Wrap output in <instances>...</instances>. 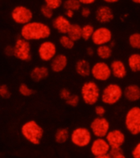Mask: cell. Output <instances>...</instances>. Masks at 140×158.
Returning a JSON list of instances; mask_svg holds the SVG:
<instances>
[{"label": "cell", "mask_w": 140, "mask_h": 158, "mask_svg": "<svg viewBox=\"0 0 140 158\" xmlns=\"http://www.w3.org/2000/svg\"><path fill=\"white\" fill-rule=\"evenodd\" d=\"M79 1L81 4L84 5V6H89V5L93 4L96 2V0H79Z\"/></svg>", "instance_id": "obj_41"}, {"label": "cell", "mask_w": 140, "mask_h": 158, "mask_svg": "<svg viewBox=\"0 0 140 158\" xmlns=\"http://www.w3.org/2000/svg\"><path fill=\"white\" fill-rule=\"evenodd\" d=\"M92 66L90 63L85 59H80L76 61V72L81 77H89L91 75Z\"/></svg>", "instance_id": "obj_19"}, {"label": "cell", "mask_w": 140, "mask_h": 158, "mask_svg": "<svg viewBox=\"0 0 140 158\" xmlns=\"http://www.w3.org/2000/svg\"><path fill=\"white\" fill-rule=\"evenodd\" d=\"M92 42L96 46L108 44L112 41V33L111 30L105 26H101L95 29L94 33L92 36Z\"/></svg>", "instance_id": "obj_12"}, {"label": "cell", "mask_w": 140, "mask_h": 158, "mask_svg": "<svg viewBox=\"0 0 140 158\" xmlns=\"http://www.w3.org/2000/svg\"><path fill=\"white\" fill-rule=\"evenodd\" d=\"M71 138V134L69 130L66 128H60L56 131L54 135V139L56 143L59 144H63L67 143V140Z\"/></svg>", "instance_id": "obj_24"}, {"label": "cell", "mask_w": 140, "mask_h": 158, "mask_svg": "<svg viewBox=\"0 0 140 158\" xmlns=\"http://www.w3.org/2000/svg\"><path fill=\"white\" fill-rule=\"evenodd\" d=\"M129 44L132 48L140 49V33L131 34L129 37Z\"/></svg>", "instance_id": "obj_29"}, {"label": "cell", "mask_w": 140, "mask_h": 158, "mask_svg": "<svg viewBox=\"0 0 140 158\" xmlns=\"http://www.w3.org/2000/svg\"><path fill=\"white\" fill-rule=\"evenodd\" d=\"M124 95L122 88L116 83H112L105 86L101 92V101L108 106H113L118 103Z\"/></svg>", "instance_id": "obj_4"}, {"label": "cell", "mask_w": 140, "mask_h": 158, "mask_svg": "<svg viewBox=\"0 0 140 158\" xmlns=\"http://www.w3.org/2000/svg\"><path fill=\"white\" fill-rule=\"evenodd\" d=\"M96 53L102 61H106L110 59V57H112V48L108 44L98 46L96 49Z\"/></svg>", "instance_id": "obj_23"}, {"label": "cell", "mask_w": 140, "mask_h": 158, "mask_svg": "<svg viewBox=\"0 0 140 158\" xmlns=\"http://www.w3.org/2000/svg\"><path fill=\"white\" fill-rule=\"evenodd\" d=\"M111 147L105 138H96L92 141L90 145V152L94 156L109 154Z\"/></svg>", "instance_id": "obj_13"}, {"label": "cell", "mask_w": 140, "mask_h": 158, "mask_svg": "<svg viewBox=\"0 0 140 158\" xmlns=\"http://www.w3.org/2000/svg\"><path fill=\"white\" fill-rule=\"evenodd\" d=\"M121 152H122L121 148H111V151H110L109 154L111 155L112 157H113V156H117V155H118Z\"/></svg>", "instance_id": "obj_40"}, {"label": "cell", "mask_w": 140, "mask_h": 158, "mask_svg": "<svg viewBox=\"0 0 140 158\" xmlns=\"http://www.w3.org/2000/svg\"><path fill=\"white\" fill-rule=\"evenodd\" d=\"M80 14L84 18H88V17H90L91 15L90 8L87 7V6H84L80 9Z\"/></svg>", "instance_id": "obj_39"}, {"label": "cell", "mask_w": 140, "mask_h": 158, "mask_svg": "<svg viewBox=\"0 0 140 158\" xmlns=\"http://www.w3.org/2000/svg\"><path fill=\"white\" fill-rule=\"evenodd\" d=\"M19 93L24 97H30L34 94V90L29 87L26 84H22L19 86Z\"/></svg>", "instance_id": "obj_31"}, {"label": "cell", "mask_w": 140, "mask_h": 158, "mask_svg": "<svg viewBox=\"0 0 140 158\" xmlns=\"http://www.w3.org/2000/svg\"><path fill=\"white\" fill-rule=\"evenodd\" d=\"M112 158H126V156H125V154L123 152H121V153H119L118 155L113 156Z\"/></svg>", "instance_id": "obj_46"}, {"label": "cell", "mask_w": 140, "mask_h": 158, "mask_svg": "<svg viewBox=\"0 0 140 158\" xmlns=\"http://www.w3.org/2000/svg\"><path fill=\"white\" fill-rule=\"evenodd\" d=\"M67 35L75 42L79 41L82 39V26L78 24H72Z\"/></svg>", "instance_id": "obj_25"}, {"label": "cell", "mask_w": 140, "mask_h": 158, "mask_svg": "<svg viewBox=\"0 0 140 158\" xmlns=\"http://www.w3.org/2000/svg\"><path fill=\"white\" fill-rule=\"evenodd\" d=\"M65 16L70 19V18H72V17L75 16V12L74 11H71V10H66V12H65Z\"/></svg>", "instance_id": "obj_43"}, {"label": "cell", "mask_w": 140, "mask_h": 158, "mask_svg": "<svg viewBox=\"0 0 140 158\" xmlns=\"http://www.w3.org/2000/svg\"><path fill=\"white\" fill-rule=\"evenodd\" d=\"M39 57L43 61H52L57 56V46L50 40H44L41 43L38 48Z\"/></svg>", "instance_id": "obj_11"}, {"label": "cell", "mask_w": 140, "mask_h": 158, "mask_svg": "<svg viewBox=\"0 0 140 158\" xmlns=\"http://www.w3.org/2000/svg\"><path fill=\"white\" fill-rule=\"evenodd\" d=\"M131 155L133 158H140V142L134 147L133 150L131 152Z\"/></svg>", "instance_id": "obj_37"}, {"label": "cell", "mask_w": 140, "mask_h": 158, "mask_svg": "<svg viewBox=\"0 0 140 158\" xmlns=\"http://www.w3.org/2000/svg\"><path fill=\"white\" fill-rule=\"evenodd\" d=\"M92 132L90 129L77 127L71 133V143L78 148H85L92 143Z\"/></svg>", "instance_id": "obj_6"}, {"label": "cell", "mask_w": 140, "mask_h": 158, "mask_svg": "<svg viewBox=\"0 0 140 158\" xmlns=\"http://www.w3.org/2000/svg\"><path fill=\"white\" fill-rule=\"evenodd\" d=\"M91 76L97 81L105 82L112 77V69L109 64L105 61H97L92 66Z\"/></svg>", "instance_id": "obj_7"}, {"label": "cell", "mask_w": 140, "mask_h": 158, "mask_svg": "<svg viewBox=\"0 0 140 158\" xmlns=\"http://www.w3.org/2000/svg\"><path fill=\"white\" fill-rule=\"evenodd\" d=\"M44 4L47 5V7L52 8V10L58 9L63 5V0H43Z\"/></svg>", "instance_id": "obj_30"}, {"label": "cell", "mask_w": 140, "mask_h": 158, "mask_svg": "<svg viewBox=\"0 0 140 158\" xmlns=\"http://www.w3.org/2000/svg\"><path fill=\"white\" fill-rule=\"evenodd\" d=\"M66 103L70 106L75 107V106H78L80 103V97L77 94H72L69 98L66 101Z\"/></svg>", "instance_id": "obj_33"}, {"label": "cell", "mask_w": 140, "mask_h": 158, "mask_svg": "<svg viewBox=\"0 0 140 158\" xmlns=\"http://www.w3.org/2000/svg\"><path fill=\"white\" fill-rule=\"evenodd\" d=\"M71 93L68 89H66V88H63L61 89L59 93V96L60 98L62 99V100H64V101H67V99L69 98L71 96Z\"/></svg>", "instance_id": "obj_36"}, {"label": "cell", "mask_w": 140, "mask_h": 158, "mask_svg": "<svg viewBox=\"0 0 140 158\" xmlns=\"http://www.w3.org/2000/svg\"><path fill=\"white\" fill-rule=\"evenodd\" d=\"M94 158H112V157L111 156L110 154H105V155H101V156H94Z\"/></svg>", "instance_id": "obj_44"}, {"label": "cell", "mask_w": 140, "mask_h": 158, "mask_svg": "<svg viewBox=\"0 0 140 158\" xmlns=\"http://www.w3.org/2000/svg\"><path fill=\"white\" fill-rule=\"evenodd\" d=\"M90 130L96 138H106L110 131V123L105 117H96L90 123Z\"/></svg>", "instance_id": "obj_10"}, {"label": "cell", "mask_w": 140, "mask_h": 158, "mask_svg": "<svg viewBox=\"0 0 140 158\" xmlns=\"http://www.w3.org/2000/svg\"><path fill=\"white\" fill-rule=\"evenodd\" d=\"M22 136L33 145L40 144L43 137V130L35 120H28L24 123L21 129Z\"/></svg>", "instance_id": "obj_2"}, {"label": "cell", "mask_w": 140, "mask_h": 158, "mask_svg": "<svg viewBox=\"0 0 140 158\" xmlns=\"http://www.w3.org/2000/svg\"><path fill=\"white\" fill-rule=\"evenodd\" d=\"M11 17L15 23L22 26L30 23L33 19V12L26 6L19 5L15 7L11 12Z\"/></svg>", "instance_id": "obj_9"}, {"label": "cell", "mask_w": 140, "mask_h": 158, "mask_svg": "<svg viewBox=\"0 0 140 158\" xmlns=\"http://www.w3.org/2000/svg\"><path fill=\"white\" fill-rule=\"evenodd\" d=\"M94 31V27L91 24H86L82 26V39L86 41L91 40Z\"/></svg>", "instance_id": "obj_28"}, {"label": "cell", "mask_w": 140, "mask_h": 158, "mask_svg": "<svg viewBox=\"0 0 140 158\" xmlns=\"http://www.w3.org/2000/svg\"><path fill=\"white\" fill-rule=\"evenodd\" d=\"M68 64V58L65 54L60 53L50 61V68L54 73H61L67 68Z\"/></svg>", "instance_id": "obj_17"}, {"label": "cell", "mask_w": 140, "mask_h": 158, "mask_svg": "<svg viewBox=\"0 0 140 158\" xmlns=\"http://www.w3.org/2000/svg\"><path fill=\"white\" fill-rule=\"evenodd\" d=\"M102 1H104V2H107V3L112 4V3H116V2H119L120 0H102Z\"/></svg>", "instance_id": "obj_45"}, {"label": "cell", "mask_w": 140, "mask_h": 158, "mask_svg": "<svg viewBox=\"0 0 140 158\" xmlns=\"http://www.w3.org/2000/svg\"><path fill=\"white\" fill-rule=\"evenodd\" d=\"M0 96L4 99H7L11 97V92L7 85L3 84L0 86Z\"/></svg>", "instance_id": "obj_34"}, {"label": "cell", "mask_w": 140, "mask_h": 158, "mask_svg": "<svg viewBox=\"0 0 140 158\" xmlns=\"http://www.w3.org/2000/svg\"><path fill=\"white\" fill-rule=\"evenodd\" d=\"M51 28L40 21H31L21 29V36L27 41H40L51 35Z\"/></svg>", "instance_id": "obj_1"}, {"label": "cell", "mask_w": 140, "mask_h": 158, "mask_svg": "<svg viewBox=\"0 0 140 158\" xmlns=\"http://www.w3.org/2000/svg\"><path fill=\"white\" fill-rule=\"evenodd\" d=\"M125 125L128 132L132 135H140V107H131L126 115Z\"/></svg>", "instance_id": "obj_5"}, {"label": "cell", "mask_w": 140, "mask_h": 158, "mask_svg": "<svg viewBox=\"0 0 140 158\" xmlns=\"http://www.w3.org/2000/svg\"><path fill=\"white\" fill-rule=\"evenodd\" d=\"M101 90L97 83L92 80L86 81L81 87V98L86 105L93 106L101 99Z\"/></svg>", "instance_id": "obj_3"}, {"label": "cell", "mask_w": 140, "mask_h": 158, "mask_svg": "<svg viewBox=\"0 0 140 158\" xmlns=\"http://www.w3.org/2000/svg\"><path fill=\"white\" fill-rule=\"evenodd\" d=\"M95 18L101 24L109 23L114 19V13L109 6H101L96 10Z\"/></svg>", "instance_id": "obj_16"}, {"label": "cell", "mask_w": 140, "mask_h": 158, "mask_svg": "<svg viewBox=\"0 0 140 158\" xmlns=\"http://www.w3.org/2000/svg\"><path fill=\"white\" fill-rule=\"evenodd\" d=\"M4 54L7 57H12L14 56V47L12 45H7L4 48Z\"/></svg>", "instance_id": "obj_38"}, {"label": "cell", "mask_w": 140, "mask_h": 158, "mask_svg": "<svg viewBox=\"0 0 140 158\" xmlns=\"http://www.w3.org/2000/svg\"><path fill=\"white\" fill-rule=\"evenodd\" d=\"M131 1L136 3V4H140V0H131Z\"/></svg>", "instance_id": "obj_47"}, {"label": "cell", "mask_w": 140, "mask_h": 158, "mask_svg": "<svg viewBox=\"0 0 140 158\" xmlns=\"http://www.w3.org/2000/svg\"><path fill=\"white\" fill-rule=\"evenodd\" d=\"M105 139H107L111 148H121L126 142V135L121 130H110Z\"/></svg>", "instance_id": "obj_14"}, {"label": "cell", "mask_w": 140, "mask_h": 158, "mask_svg": "<svg viewBox=\"0 0 140 158\" xmlns=\"http://www.w3.org/2000/svg\"><path fill=\"white\" fill-rule=\"evenodd\" d=\"M95 52H96V50H95L93 47H88L86 48V52H87V54H88V56H89V57L94 55Z\"/></svg>", "instance_id": "obj_42"}, {"label": "cell", "mask_w": 140, "mask_h": 158, "mask_svg": "<svg viewBox=\"0 0 140 158\" xmlns=\"http://www.w3.org/2000/svg\"><path fill=\"white\" fill-rule=\"evenodd\" d=\"M128 67L132 72H140V54L133 53L128 57Z\"/></svg>", "instance_id": "obj_22"}, {"label": "cell", "mask_w": 140, "mask_h": 158, "mask_svg": "<svg viewBox=\"0 0 140 158\" xmlns=\"http://www.w3.org/2000/svg\"><path fill=\"white\" fill-rule=\"evenodd\" d=\"M124 96L128 101L137 102L140 99V87L137 85H130L124 90Z\"/></svg>", "instance_id": "obj_21"}, {"label": "cell", "mask_w": 140, "mask_h": 158, "mask_svg": "<svg viewBox=\"0 0 140 158\" xmlns=\"http://www.w3.org/2000/svg\"><path fill=\"white\" fill-rule=\"evenodd\" d=\"M48 75H49V70L47 66H35L31 71V80L35 82H39L41 80H44L48 76Z\"/></svg>", "instance_id": "obj_20"}, {"label": "cell", "mask_w": 140, "mask_h": 158, "mask_svg": "<svg viewBox=\"0 0 140 158\" xmlns=\"http://www.w3.org/2000/svg\"><path fill=\"white\" fill-rule=\"evenodd\" d=\"M40 12L42 16L46 19H51L53 17V10L47 7V5L43 4L40 7Z\"/></svg>", "instance_id": "obj_32"}, {"label": "cell", "mask_w": 140, "mask_h": 158, "mask_svg": "<svg viewBox=\"0 0 140 158\" xmlns=\"http://www.w3.org/2000/svg\"><path fill=\"white\" fill-rule=\"evenodd\" d=\"M59 44L65 49H72L75 47V41L67 35H62L59 38Z\"/></svg>", "instance_id": "obj_27"}, {"label": "cell", "mask_w": 140, "mask_h": 158, "mask_svg": "<svg viewBox=\"0 0 140 158\" xmlns=\"http://www.w3.org/2000/svg\"><path fill=\"white\" fill-rule=\"evenodd\" d=\"M81 3L79 0H65L63 2V7L65 10H71L74 12L81 9Z\"/></svg>", "instance_id": "obj_26"}, {"label": "cell", "mask_w": 140, "mask_h": 158, "mask_svg": "<svg viewBox=\"0 0 140 158\" xmlns=\"http://www.w3.org/2000/svg\"><path fill=\"white\" fill-rule=\"evenodd\" d=\"M14 57L22 61H29L31 59V46L30 41L23 38L17 39L14 45Z\"/></svg>", "instance_id": "obj_8"}, {"label": "cell", "mask_w": 140, "mask_h": 158, "mask_svg": "<svg viewBox=\"0 0 140 158\" xmlns=\"http://www.w3.org/2000/svg\"><path fill=\"white\" fill-rule=\"evenodd\" d=\"M112 69V76L118 80H122L127 75V67L124 61L121 60H114L110 64Z\"/></svg>", "instance_id": "obj_18"}, {"label": "cell", "mask_w": 140, "mask_h": 158, "mask_svg": "<svg viewBox=\"0 0 140 158\" xmlns=\"http://www.w3.org/2000/svg\"><path fill=\"white\" fill-rule=\"evenodd\" d=\"M94 112L98 117H103L106 113V108L102 105H96L94 108Z\"/></svg>", "instance_id": "obj_35"}, {"label": "cell", "mask_w": 140, "mask_h": 158, "mask_svg": "<svg viewBox=\"0 0 140 158\" xmlns=\"http://www.w3.org/2000/svg\"><path fill=\"white\" fill-rule=\"evenodd\" d=\"M52 27L61 35H67L71 27V22L66 16L59 15L52 20Z\"/></svg>", "instance_id": "obj_15"}]
</instances>
